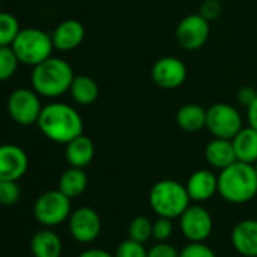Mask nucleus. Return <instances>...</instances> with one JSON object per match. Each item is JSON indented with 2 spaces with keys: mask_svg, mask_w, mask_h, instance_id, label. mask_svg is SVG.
I'll return each instance as SVG.
<instances>
[{
  "mask_svg": "<svg viewBox=\"0 0 257 257\" xmlns=\"http://www.w3.org/2000/svg\"><path fill=\"white\" fill-rule=\"evenodd\" d=\"M37 125L47 140L58 144H68L83 134V119L80 113L73 106L61 101L43 106Z\"/></svg>",
  "mask_w": 257,
  "mask_h": 257,
  "instance_id": "1",
  "label": "nucleus"
},
{
  "mask_svg": "<svg viewBox=\"0 0 257 257\" xmlns=\"http://www.w3.org/2000/svg\"><path fill=\"white\" fill-rule=\"evenodd\" d=\"M218 192L231 204H243L257 195V173L254 165L233 162L218 174Z\"/></svg>",
  "mask_w": 257,
  "mask_h": 257,
  "instance_id": "2",
  "label": "nucleus"
},
{
  "mask_svg": "<svg viewBox=\"0 0 257 257\" xmlns=\"http://www.w3.org/2000/svg\"><path fill=\"white\" fill-rule=\"evenodd\" d=\"M73 79L74 71L71 65L65 59L55 56H50L44 62L34 67L31 74L32 89L47 98H56L68 92Z\"/></svg>",
  "mask_w": 257,
  "mask_h": 257,
  "instance_id": "3",
  "label": "nucleus"
},
{
  "mask_svg": "<svg viewBox=\"0 0 257 257\" xmlns=\"http://www.w3.org/2000/svg\"><path fill=\"white\" fill-rule=\"evenodd\" d=\"M149 201L155 213L164 218H180L189 207L191 198L186 186L177 180H159L153 185L149 194Z\"/></svg>",
  "mask_w": 257,
  "mask_h": 257,
  "instance_id": "4",
  "label": "nucleus"
},
{
  "mask_svg": "<svg viewBox=\"0 0 257 257\" xmlns=\"http://www.w3.org/2000/svg\"><path fill=\"white\" fill-rule=\"evenodd\" d=\"M11 47L16 52L20 64L32 68L49 59L55 50L52 35L38 28L22 29Z\"/></svg>",
  "mask_w": 257,
  "mask_h": 257,
  "instance_id": "5",
  "label": "nucleus"
},
{
  "mask_svg": "<svg viewBox=\"0 0 257 257\" xmlns=\"http://www.w3.org/2000/svg\"><path fill=\"white\" fill-rule=\"evenodd\" d=\"M71 215V198L59 189H50L43 192L34 204L35 219L46 225L55 227L67 221Z\"/></svg>",
  "mask_w": 257,
  "mask_h": 257,
  "instance_id": "6",
  "label": "nucleus"
},
{
  "mask_svg": "<svg viewBox=\"0 0 257 257\" xmlns=\"http://www.w3.org/2000/svg\"><path fill=\"white\" fill-rule=\"evenodd\" d=\"M41 95L35 89L19 88L13 91L7 101V110L10 118L23 127H29L37 124L40 113L43 110Z\"/></svg>",
  "mask_w": 257,
  "mask_h": 257,
  "instance_id": "7",
  "label": "nucleus"
},
{
  "mask_svg": "<svg viewBox=\"0 0 257 257\" xmlns=\"http://www.w3.org/2000/svg\"><path fill=\"white\" fill-rule=\"evenodd\" d=\"M206 128L213 138L233 140L242 128L239 110L228 103H215L207 109Z\"/></svg>",
  "mask_w": 257,
  "mask_h": 257,
  "instance_id": "8",
  "label": "nucleus"
},
{
  "mask_svg": "<svg viewBox=\"0 0 257 257\" xmlns=\"http://www.w3.org/2000/svg\"><path fill=\"white\" fill-rule=\"evenodd\" d=\"M210 22H207L201 14H189L183 17L176 29V40L179 46L188 52L201 49L210 35Z\"/></svg>",
  "mask_w": 257,
  "mask_h": 257,
  "instance_id": "9",
  "label": "nucleus"
},
{
  "mask_svg": "<svg viewBox=\"0 0 257 257\" xmlns=\"http://www.w3.org/2000/svg\"><path fill=\"white\" fill-rule=\"evenodd\" d=\"M179 219L180 230L189 242H204L213 230V219L210 212L200 204H189V207L180 215Z\"/></svg>",
  "mask_w": 257,
  "mask_h": 257,
  "instance_id": "10",
  "label": "nucleus"
},
{
  "mask_svg": "<svg viewBox=\"0 0 257 257\" xmlns=\"http://www.w3.org/2000/svg\"><path fill=\"white\" fill-rule=\"evenodd\" d=\"M68 230L74 240L89 243L95 240L101 231V219L92 207H79L68 218Z\"/></svg>",
  "mask_w": 257,
  "mask_h": 257,
  "instance_id": "11",
  "label": "nucleus"
},
{
  "mask_svg": "<svg viewBox=\"0 0 257 257\" xmlns=\"http://www.w3.org/2000/svg\"><path fill=\"white\" fill-rule=\"evenodd\" d=\"M186 65L176 56H164L152 67V79L162 89H177L186 80Z\"/></svg>",
  "mask_w": 257,
  "mask_h": 257,
  "instance_id": "12",
  "label": "nucleus"
},
{
  "mask_svg": "<svg viewBox=\"0 0 257 257\" xmlns=\"http://www.w3.org/2000/svg\"><path fill=\"white\" fill-rule=\"evenodd\" d=\"M29 168L28 153L16 144L0 146V180L19 182Z\"/></svg>",
  "mask_w": 257,
  "mask_h": 257,
  "instance_id": "13",
  "label": "nucleus"
},
{
  "mask_svg": "<svg viewBox=\"0 0 257 257\" xmlns=\"http://www.w3.org/2000/svg\"><path fill=\"white\" fill-rule=\"evenodd\" d=\"M55 50L71 52L77 49L85 40V26L74 19L61 22L52 34Z\"/></svg>",
  "mask_w": 257,
  "mask_h": 257,
  "instance_id": "14",
  "label": "nucleus"
},
{
  "mask_svg": "<svg viewBox=\"0 0 257 257\" xmlns=\"http://www.w3.org/2000/svg\"><path fill=\"white\" fill-rule=\"evenodd\" d=\"M231 243L240 255L257 257V221H239L231 230Z\"/></svg>",
  "mask_w": 257,
  "mask_h": 257,
  "instance_id": "15",
  "label": "nucleus"
},
{
  "mask_svg": "<svg viewBox=\"0 0 257 257\" xmlns=\"http://www.w3.org/2000/svg\"><path fill=\"white\" fill-rule=\"evenodd\" d=\"M185 186L191 201H206L218 192V176L209 170H198L189 176Z\"/></svg>",
  "mask_w": 257,
  "mask_h": 257,
  "instance_id": "16",
  "label": "nucleus"
},
{
  "mask_svg": "<svg viewBox=\"0 0 257 257\" xmlns=\"http://www.w3.org/2000/svg\"><path fill=\"white\" fill-rule=\"evenodd\" d=\"M204 158L212 168H216L219 171L237 161L231 140H222V138H213L206 146Z\"/></svg>",
  "mask_w": 257,
  "mask_h": 257,
  "instance_id": "17",
  "label": "nucleus"
},
{
  "mask_svg": "<svg viewBox=\"0 0 257 257\" xmlns=\"http://www.w3.org/2000/svg\"><path fill=\"white\" fill-rule=\"evenodd\" d=\"M65 159L70 164V167L76 168H85L88 167L94 159V143L86 135H79L77 138L71 140L68 144H65Z\"/></svg>",
  "mask_w": 257,
  "mask_h": 257,
  "instance_id": "18",
  "label": "nucleus"
},
{
  "mask_svg": "<svg viewBox=\"0 0 257 257\" xmlns=\"http://www.w3.org/2000/svg\"><path fill=\"white\" fill-rule=\"evenodd\" d=\"M236 159L254 165L257 162V131L252 127H242L231 140Z\"/></svg>",
  "mask_w": 257,
  "mask_h": 257,
  "instance_id": "19",
  "label": "nucleus"
},
{
  "mask_svg": "<svg viewBox=\"0 0 257 257\" xmlns=\"http://www.w3.org/2000/svg\"><path fill=\"white\" fill-rule=\"evenodd\" d=\"M31 251L34 257H61L62 240L53 230L43 228L32 236Z\"/></svg>",
  "mask_w": 257,
  "mask_h": 257,
  "instance_id": "20",
  "label": "nucleus"
},
{
  "mask_svg": "<svg viewBox=\"0 0 257 257\" xmlns=\"http://www.w3.org/2000/svg\"><path fill=\"white\" fill-rule=\"evenodd\" d=\"M206 115H207V109L195 103H188L179 107L176 121L182 131L194 134L206 127Z\"/></svg>",
  "mask_w": 257,
  "mask_h": 257,
  "instance_id": "21",
  "label": "nucleus"
},
{
  "mask_svg": "<svg viewBox=\"0 0 257 257\" xmlns=\"http://www.w3.org/2000/svg\"><path fill=\"white\" fill-rule=\"evenodd\" d=\"M70 94L77 104L89 106L95 103L98 98V94H100L98 83L86 74L74 76L73 83L70 86Z\"/></svg>",
  "mask_w": 257,
  "mask_h": 257,
  "instance_id": "22",
  "label": "nucleus"
},
{
  "mask_svg": "<svg viewBox=\"0 0 257 257\" xmlns=\"http://www.w3.org/2000/svg\"><path fill=\"white\" fill-rule=\"evenodd\" d=\"M86 186H88V176L83 171V168L70 167L67 171L62 173V176L59 179L58 189L61 192H64L67 197L76 198L85 192Z\"/></svg>",
  "mask_w": 257,
  "mask_h": 257,
  "instance_id": "23",
  "label": "nucleus"
},
{
  "mask_svg": "<svg viewBox=\"0 0 257 257\" xmlns=\"http://www.w3.org/2000/svg\"><path fill=\"white\" fill-rule=\"evenodd\" d=\"M20 31V22L14 14L0 11V47L13 46Z\"/></svg>",
  "mask_w": 257,
  "mask_h": 257,
  "instance_id": "24",
  "label": "nucleus"
},
{
  "mask_svg": "<svg viewBox=\"0 0 257 257\" xmlns=\"http://www.w3.org/2000/svg\"><path fill=\"white\" fill-rule=\"evenodd\" d=\"M20 61L11 46L0 47V82H7L14 77Z\"/></svg>",
  "mask_w": 257,
  "mask_h": 257,
  "instance_id": "25",
  "label": "nucleus"
},
{
  "mask_svg": "<svg viewBox=\"0 0 257 257\" xmlns=\"http://www.w3.org/2000/svg\"><path fill=\"white\" fill-rule=\"evenodd\" d=\"M128 239L146 243L153 237V222L147 216H135L128 224Z\"/></svg>",
  "mask_w": 257,
  "mask_h": 257,
  "instance_id": "26",
  "label": "nucleus"
},
{
  "mask_svg": "<svg viewBox=\"0 0 257 257\" xmlns=\"http://www.w3.org/2000/svg\"><path fill=\"white\" fill-rule=\"evenodd\" d=\"M22 191L17 182L0 180V206H14L19 203Z\"/></svg>",
  "mask_w": 257,
  "mask_h": 257,
  "instance_id": "27",
  "label": "nucleus"
},
{
  "mask_svg": "<svg viewBox=\"0 0 257 257\" xmlns=\"http://www.w3.org/2000/svg\"><path fill=\"white\" fill-rule=\"evenodd\" d=\"M113 257H149V255H147V249L144 248V243L137 242L134 239H127L116 246Z\"/></svg>",
  "mask_w": 257,
  "mask_h": 257,
  "instance_id": "28",
  "label": "nucleus"
},
{
  "mask_svg": "<svg viewBox=\"0 0 257 257\" xmlns=\"http://www.w3.org/2000/svg\"><path fill=\"white\" fill-rule=\"evenodd\" d=\"M179 257H216V254L203 242H189L186 246H183Z\"/></svg>",
  "mask_w": 257,
  "mask_h": 257,
  "instance_id": "29",
  "label": "nucleus"
},
{
  "mask_svg": "<svg viewBox=\"0 0 257 257\" xmlns=\"http://www.w3.org/2000/svg\"><path fill=\"white\" fill-rule=\"evenodd\" d=\"M174 227L170 218H164L159 216L155 222H153V239H156L158 242H164L168 240V237L171 236Z\"/></svg>",
  "mask_w": 257,
  "mask_h": 257,
  "instance_id": "30",
  "label": "nucleus"
},
{
  "mask_svg": "<svg viewBox=\"0 0 257 257\" xmlns=\"http://www.w3.org/2000/svg\"><path fill=\"white\" fill-rule=\"evenodd\" d=\"M179 254H180V251H177V248L174 245L168 243L167 240L158 242L147 251L149 257H179Z\"/></svg>",
  "mask_w": 257,
  "mask_h": 257,
  "instance_id": "31",
  "label": "nucleus"
},
{
  "mask_svg": "<svg viewBox=\"0 0 257 257\" xmlns=\"http://www.w3.org/2000/svg\"><path fill=\"white\" fill-rule=\"evenodd\" d=\"M221 11H222V8H221L219 0H204L200 7L198 14H201L207 22H212L221 16Z\"/></svg>",
  "mask_w": 257,
  "mask_h": 257,
  "instance_id": "32",
  "label": "nucleus"
},
{
  "mask_svg": "<svg viewBox=\"0 0 257 257\" xmlns=\"http://www.w3.org/2000/svg\"><path fill=\"white\" fill-rule=\"evenodd\" d=\"M255 98H257V91L252 86H242L237 91V101L245 107H248Z\"/></svg>",
  "mask_w": 257,
  "mask_h": 257,
  "instance_id": "33",
  "label": "nucleus"
},
{
  "mask_svg": "<svg viewBox=\"0 0 257 257\" xmlns=\"http://www.w3.org/2000/svg\"><path fill=\"white\" fill-rule=\"evenodd\" d=\"M246 119L248 125L257 131V98L246 107Z\"/></svg>",
  "mask_w": 257,
  "mask_h": 257,
  "instance_id": "34",
  "label": "nucleus"
},
{
  "mask_svg": "<svg viewBox=\"0 0 257 257\" xmlns=\"http://www.w3.org/2000/svg\"><path fill=\"white\" fill-rule=\"evenodd\" d=\"M77 257H113L110 252H107L106 249L101 248H92V249H86L83 252H80Z\"/></svg>",
  "mask_w": 257,
  "mask_h": 257,
  "instance_id": "35",
  "label": "nucleus"
},
{
  "mask_svg": "<svg viewBox=\"0 0 257 257\" xmlns=\"http://www.w3.org/2000/svg\"><path fill=\"white\" fill-rule=\"evenodd\" d=\"M254 168H255V173H257V162L254 164Z\"/></svg>",
  "mask_w": 257,
  "mask_h": 257,
  "instance_id": "36",
  "label": "nucleus"
},
{
  "mask_svg": "<svg viewBox=\"0 0 257 257\" xmlns=\"http://www.w3.org/2000/svg\"><path fill=\"white\" fill-rule=\"evenodd\" d=\"M0 7H2V0H0Z\"/></svg>",
  "mask_w": 257,
  "mask_h": 257,
  "instance_id": "37",
  "label": "nucleus"
}]
</instances>
